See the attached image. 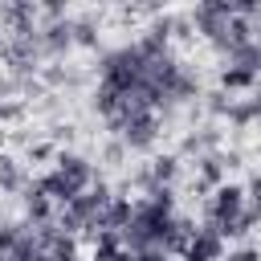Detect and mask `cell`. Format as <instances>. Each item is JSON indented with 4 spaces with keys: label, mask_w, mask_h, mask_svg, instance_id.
<instances>
[{
    "label": "cell",
    "mask_w": 261,
    "mask_h": 261,
    "mask_svg": "<svg viewBox=\"0 0 261 261\" xmlns=\"http://www.w3.org/2000/svg\"><path fill=\"white\" fill-rule=\"evenodd\" d=\"M29 261H49V253H33V257H29Z\"/></svg>",
    "instance_id": "obj_21"
},
{
    "label": "cell",
    "mask_w": 261,
    "mask_h": 261,
    "mask_svg": "<svg viewBox=\"0 0 261 261\" xmlns=\"http://www.w3.org/2000/svg\"><path fill=\"white\" fill-rule=\"evenodd\" d=\"M184 261H224V237L216 224H200L192 228V241L184 249Z\"/></svg>",
    "instance_id": "obj_6"
},
{
    "label": "cell",
    "mask_w": 261,
    "mask_h": 261,
    "mask_svg": "<svg viewBox=\"0 0 261 261\" xmlns=\"http://www.w3.org/2000/svg\"><path fill=\"white\" fill-rule=\"evenodd\" d=\"M24 212H29V220H33V224H49V216H53V200L33 184V188L24 192Z\"/></svg>",
    "instance_id": "obj_9"
},
{
    "label": "cell",
    "mask_w": 261,
    "mask_h": 261,
    "mask_svg": "<svg viewBox=\"0 0 261 261\" xmlns=\"http://www.w3.org/2000/svg\"><path fill=\"white\" fill-rule=\"evenodd\" d=\"M94 110H98L102 118H114V114L122 110V94H118L114 86H98V90H94Z\"/></svg>",
    "instance_id": "obj_12"
},
{
    "label": "cell",
    "mask_w": 261,
    "mask_h": 261,
    "mask_svg": "<svg viewBox=\"0 0 261 261\" xmlns=\"http://www.w3.org/2000/svg\"><path fill=\"white\" fill-rule=\"evenodd\" d=\"M249 192H253V196H261V171L253 175V184H249Z\"/></svg>",
    "instance_id": "obj_20"
},
{
    "label": "cell",
    "mask_w": 261,
    "mask_h": 261,
    "mask_svg": "<svg viewBox=\"0 0 261 261\" xmlns=\"http://www.w3.org/2000/svg\"><path fill=\"white\" fill-rule=\"evenodd\" d=\"M110 126L122 135V143H126L130 151H147V147H155V135H159V118H155L151 110H143V114H114Z\"/></svg>",
    "instance_id": "obj_4"
},
{
    "label": "cell",
    "mask_w": 261,
    "mask_h": 261,
    "mask_svg": "<svg viewBox=\"0 0 261 261\" xmlns=\"http://www.w3.org/2000/svg\"><path fill=\"white\" fill-rule=\"evenodd\" d=\"M228 20H232V0H204V4L192 8V24H196L208 41H216Z\"/></svg>",
    "instance_id": "obj_5"
},
{
    "label": "cell",
    "mask_w": 261,
    "mask_h": 261,
    "mask_svg": "<svg viewBox=\"0 0 261 261\" xmlns=\"http://www.w3.org/2000/svg\"><path fill=\"white\" fill-rule=\"evenodd\" d=\"M228 118H232L237 126H245L249 118H257V110H253V102H232V106H228Z\"/></svg>",
    "instance_id": "obj_17"
},
{
    "label": "cell",
    "mask_w": 261,
    "mask_h": 261,
    "mask_svg": "<svg viewBox=\"0 0 261 261\" xmlns=\"http://www.w3.org/2000/svg\"><path fill=\"white\" fill-rule=\"evenodd\" d=\"M135 261H167V253L163 249H143V253H135Z\"/></svg>",
    "instance_id": "obj_19"
},
{
    "label": "cell",
    "mask_w": 261,
    "mask_h": 261,
    "mask_svg": "<svg viewBox=\"0 0 261 261\" xmlns=\"http://www.w3.org/2000/svg\"><path fill=\"white\" fill-rule=\"evenodd\" d=\"M90 184H94V167H90V159H82V155H73V151H61V155H57V167L37 179V188H41L49 200H57L61 208H65L69 200H77Z\"/></svg>",
    "instance_id": "obj_2"
},
{
    "label": "cell",
    "mask_w": 261,
    "mask_h": 261,
    "mask_svg": "<svg viewBox=\"0 0 261 261\" xmlns=\"http://www.w3.org/2000/svg\"><path fill=\"white\" fill-rule=\"evenodd\" d=\"M228 65H245V69L261 73V41H249V45H241V49L228 57Z\"/></svg>",
    "instance_id": "obj_13"
},
{
    "label": "cell",
    "mask_w": 261,
    "mask_h": 261,
    "mask_svg": "<svg viewBox=\"0 0 261 261\" xmlns=\"http://www.w3.org/2000/svg\"><path fill=\"white\" fill-rule=\"evenodd\" d=\"M257 86V73L253 69H245V65H224L220 69V90H253Z\"/></svg>",
    "instance_id": "obj_10"
},
{
    "label": "cell",
    "mask_w": 261,
    "mask_h": 261,
    "mask_svg": "<svg viewBox=\"0 0 261 261\" xmlns=\"http://www.w3.org/2000/svg\"><path fill=\"white\" fill-rule=\"evenodd\" d=\"M24 228H29V224H12V220H8V224H0V257H8V253L20 245Z\"/></svg>",
    "instance_id": "obj_15"
},
{
    "label": "cell",
    "mask_w": 261,
    "mask_h": 261,
    "mask_svg": "<svg viewBox=\"0 0 261 261\" xmlns=\"http://www.w3.org/2000/svg\"><path fill=\"white\" fill-rule=\"evenodd\" d=\"M245 188L241 184H220L216 192H212V200H208V224H216L220 228V237H228L232 232V224L241 220V212H245Z\"/></svg>",
    "instance_id": "obj_3"
},
{
    "label": "cell",
    "mask_w": 261,
    "mask_h": 261,
    "mask_svg": "<svg viewBox=\"0 0 261 261\" xmlns=\"http://www.w3.org/2000/svg\"><path fill=\"white\" fill-rule=\"evenodd\" d=\"M37 41H41V49H45V53H65V49L73 45V20H69V16H61V20L45 24V29L37 33Z\"/></svg>",
    "instance_id": "obj_7"
},
{
    "label": "cell",
    "mask_w": 261,
    "mask_h": 261,
    "mask_svg": "<svg viewBox=\"0 0 261 261\" xmlns=\"http://www.w3.org/2000/svg\"><path fill=\"white\" fill-rule=\"evenodd\" d=\"M196 163H200V167H196V179H200L204 188H208V184H212V188L224 184V159H220V155H200Z\"/></svg>",
    "instance_id": "obj_11"
},
{
    "label": "cell",
    "mask_w": 261,
    "mask_h": 261,
    "mask_svg": "<svg viewBox=\"0 0 261 261\" xmlns=\"http://www.w3.org/2000/svg\"><path fill=\"white\" fill-rule=\"evenodd\" d=\"M253 110H257V118H261V98H253Z\"/></svg>",
    "instance_id": "obj_22"
},
{
    "label": "cell",
    "mask_w": 261,
    "mask_h": 261,
    "mask_svg": "<svg viewBox=\"0 0 261 261\" xmlns=\"http://www.w3.org/2000/svg\"><path fill=\"white\" fill-rule=\"evenodd\" d=\"M224 261H261V253H257V249H237V253H228Z\"/></svg>",
    "instance_id": "obj_18"
},
{
    "label": "cell",
    "mask_w": 261,
    "mask_h": 261,
    "mask_svg": "<svg viewBox=\"0 0 261 261\" xmlns=\"http://www.w3.org/2000/svg\"><path fill=\"white\" fill-rule=\"evenodd\" d=\"M175 175H179V159H175V155H159V159H151V167H147V188H171Z\"/></svg>",
    "instance_id": "obj_8"
},
{
    "label": "cell",
    "mask_w": 261,
    "mask_h": 261,
    "mask_svg": "<svg viewBox=\"0 0 261 261\" xmlns=\"http://www.w3.org/2000/svg\"><path fill=\"white\" fill-rule=\"evenodd\" d=\"M171 224H175V212H163V208H155L151 200H139L135 212H130V220H126V228L118 232V237H122V249H130V253L163 249Z\"/></svg>",
    "instance_id": "obj_1"
},
{
    "label": "cell",
    "mask_w": 261,
    "mask_h": 261,
    "mask_svg": "<svg viewBox=\"0 0 261 261\" xmlns=\"http://www.w3.org/2000/svg\"><path fill=\"white\" fill-rule=\"evenodd\" d=\"M20 184H24V171H20V163H16V159H8V155H0V188L16 192Z\"/></svg>",
    "instance_id": "obj_14"
},
{
    "label": "cell",
    "mask_w": 261,
    "mask_h": 261,
    "mask_svg": "<svg viewBox=\"0 0 261 261\" xmlns=\"http://www.w3.org/2000/svg\"><path fill=\"white\" fill-rule=\"evenodd\" d=\"M73 41H77V45H98L94 20H73Z\"/></svg>",
    "instance_id": "obj_16"
}]
</instances>
